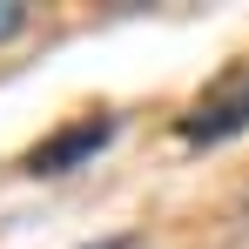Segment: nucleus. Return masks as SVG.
Listing matches in <instances>:
<instances>
[{"label": "nucleus", "mask_w": 249, "mask_h": 249, "mask_svg": "<svg viewBox=\"0 0 249 249\" xmlns=\"http://www.w3.org/2000/svg\"><path fill=\"white\" fill-rule=\"evenodd\" d=\"M175 128H182V142H229V135H243L249 128V61L229 68V74H215V81L189 101V115Z\"/></svg>", "instance_id": "f257e3e1"}, {"label": "nucleus", "mask_w": 249, "mask_h": 249, "mask_svg": "<svg viewBox=\"0 0 249 249\" xmlns=\"http://www.w3.org/2000/svg\"><path fill=\"white\" fill-rule=\"evenodd\" d=\"M108 135H115V122H108V115H88V122L54 128L41 148L27 155V175H68V168H81L88 155H101V148H108Z\"/></svg>", "instance_id": "f03ea898"}, {"label": "nucleus", "mask_w": 249, "mask_h": 249, "mask_svg": "<svg viewBox=\"0 0 249 249\" xmlns=\"http://www.w3.org/2000/svg\"><path fill=\"white\" fill-rule=\"evenodd\" d=\"M27 20H34V14H27L20 0H0V41H14V34H27Z\"/></svg>", "instance_id": "7ed1b4c3"}, {"label": "nucleus", "mask_w": 249, "mask_h": 249, "mask_svg": "<svg viewBox=\"0 0 249 249\" xmlns=\"http://www.w3.org/2000/svg\"><path fill=\"white\" fill-rule=\"evenodd\" d=\"M81 249H142L135 236H101V243H81Z\"/></svg>", "instance_id": "20e7f679"}]
</instances>
